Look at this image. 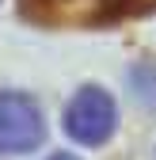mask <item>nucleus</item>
<instances>
[{
  "label": "nucleus",
  "mask_w": 156,
  "mask_h": 160,
  "mask_svg": "<svg viewBox=\"0 0 156 160\" xmlns=\"http://www.w3.org/2000/svg\"><path fill=\"white\" fill-rule=\"evenodd\" d=\"M19 15L50 31L103 27L126 12V0H15Z\"/></svg>",
  "instance_id": "nucleus-1"
},
{
  "label": "nucleus",
  "mask_w": 156,
  "mask_h": 160,
  "mask_svg": "<svg viewBox=\"0 0 156 160\" xmlns=\"http://www.w3.org/2000/svg\"><path fill=\"white\" fill-rule=\"evenodd\" d=\"M114 126H118V107H114L110 92L95 88V84H84L69 99V107H65V133L72 141L103 145L114 133Z\"/></svg>",
  "instance_id": "nucleus-2"
},
{
  "label": "nucleus",
  "mask_w": 156,
  "mask_h": 160,
  "mask_svg": "<svg viewBox=\"0 0 156 160\" xmlns=\"http://www.w3.org/2000/svg\"><path fill=\"white\" fill-rule=\"evenodd\" d=\"M46 141V118L23 92H0V156L34 152Z\"/></svg>",
  "instance_id": "nucleus-3"
},
{
  "label": "nucleus",
  "mask_w": 156,
  "mask_h": 160,
  "mask_svg": "<svg viewBox=\"0 0 156 160\" xmlns=\"http://www.w3.org/2000/svg\"><path fill=\"white\" fill-rule=\"evenodd\" d=\"M50 160H76V156H69V152H53Z\"/></svg>",
  "instance_id": "nucleus-5"
},
{
  "label": "nucleus",
  "mask_w": 156,
  "mask_h": 160,
  "mask_svg": "<svg viewBox=\"0 0 156 160\" xmlns=\"http://www.w3.org/2000/svg\"><path fill=\"white\" fill-rule=\"evenodd\" d=\"M156 0H126V12H152Z\"/></svg>",
  "instance_id": "nucleus-4"
}]
</instances>
